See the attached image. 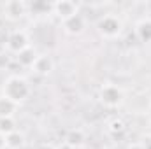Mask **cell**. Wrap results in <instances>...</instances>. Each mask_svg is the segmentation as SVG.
Instances as JSON below:
<instances>
[{
  "mask_svg": "<svg viewBox=\"0 0 151 149\" xmlns=\"http://www.w3.org/2000/svg\"><path fill=\"white\" fill-rule=\"evenodd\" d=\"M2 14L5 16V19L9 21H19L28 14V4L21 2V0H11L5 2L2 5Z\"/></svg>",
  "mask_w": 151,
  "mask_h": 149,
  "instance_id": "cell-5",
  "label": "cell"
},
{
  "mask_svg": "<svg viewBox=\"0 0 151 149\" xmlns=\"http://www.w3.org/2000/svg\"><path fill=\"white\" fill-rule=\"evenodd\" d=\"M25 144H27L25 133L19 130H14V132L5 135V148L7 149H23Z\"/></svg>",
  "mask_w": 151,
  "mask_h": 149,
  "instance_id": "cell-10",
  "label": "cell"
},
{
  "mask_svg": "<svg viewBox=\"0 0 151 149\" xmlns=\"http://www.w3.org/2000/svg\"><path fill=\"white\" fill-rule=\"evenodd\" d=\"M62 28H63V32L67 34V35H81L84 30H86V18L81 14V12H77L74 16H70L69 19H65V21H62Z\"/></svg>",
  "mask_w": 151,
  "mask_h": 149,
  "instance_id": "cell-7",
  "label": "cell"
},
{
  "mask_svg": "<svg viewBox=\"0 0 151 149\" xmlns=\"http://www.w3.org/2000/svg\"><path fill=\"white\" fill-rule=\"evenodd\" d=\"M28 47H30V40H28V35L25 34V30L16 28V30L9 32V35L5 39V51L9 54L18 56L19 53H23Z\"/></svg>",
  "mask_w": 151,
  "mask_h": 149,
  "instance_id": "cell-4",
  "label": "cell"
},
{
  "mask_svg": "<svg viewBox=\"0 0 151 149\" xmlns=\"http://www.w3.org/2000/svg\"><path fill=\"white\" fill-rule=\"evenodd\" d=\"M135 34L141 42H151V18H142L135 25Z\"/></svg>",
  "mask_w": 151,
  "mask_h": 149,
  "instance_id": "cell-11",
  "label": "cell"
},
{
  "mask_svg": "<svg viewBox=\"0 0 151 149\" xmlns=\"http://www.w3.org/2000/svg\"><path fill=\"white\" fill-rule=\"evenodd\" d=\"M125 130V121L119 119V117H114L113 121L109 123V132L111 133H121Z\"/></svg>",
  "mask_w": 151,
  "mask_h": 149,
  "instance_id": "cell-15",
  "label": "cell"
},
{
  "mask_svg": "<svg viewBox=\"0 0 151 149\" xmlns=\"http://www.w3.org/2000/svg\"><path fill=\"white\" fill-rule=\"evenodd\" d=\"M127 149H146V148L142 146V142H134V144H130Z\"/></svg>",
  "mask_w": 151,
  "mask_h": 149,
  "instance_id": "cell-17",
  "label": "cell"
},
{
  "mask_svg": "<svg viewBox=\"0 0 151 149\" xmlns=\"http://www.w3.org/2000/svg\"><path fill=\"white\" fill-rule=\"evenodd\" d=\"M97 32L104 39H118L123 32V21L116 14H104L97 21Z\"/></svg>",
  "mask_w": 151,
  "mask_h": 149,
  "instance_id": "cell-2",
  "label": "cell"
},
{
  "mask_svg": "<svg viewBox=\"0 0 151 149\" xmlns=\"http://www.w3.org/2000/svg\"><path fill=\"white\" fill-rule=\"evenodd\" d=\"M18 107L19 105H16L12 100H9L4 95H0V117H14Z\"/></svg>",
  "mask_w": 151,
  "mask_h": 149,
  "instance_id": "cell-12",
  "label": "cell"
},
{
  "mask_svg": "<svg viewBox=\"0 0 151 149\" xmlns=\"http://www.w3.org/2000/svg\"><path fill=\"white\" fill-rule=\"evenodd\" d=\"M37 149H58L55 144H51V142H44V144H40Z\"/></svg>",
  "mask_w": 151,
  "mask_h": 149,
  "instance_id": "cell-16",
  "label": "cell"
},
{
  "mask_svg": "<svg viewBox=\"0 0 151 149\" xmlns=\"http://www.w3.org/2000/svg\"><path fill=\"white\" fill-rule=\"evenodd\" d=\"M35 51L32 49V47H28V49H25L23 53H19L18 54V62L23 65V67H32V63H34V60H35Z\"/></svg>",
  "mask_w": 151,
  "mask_h": 149,
  "instance_id": "cell-13",
  "label": "cell"
},
{
  "mask_svg": "<svg viewBox=\"0 0 151 149\" xmlns=\"http://www.w3.org/2000/svg\"><path fill=\"white\" fill-rule=\"evenodd\" d=\"M0 149H7L5 148V135L0 133Z\"/></svg>",
  "mask_w": 151,
  "mask_h": 149,
  "instance_id": "cell-18",
  "label": "cell"
},
{
  "mask_svg": "<svg viewBox=\"0 0 151 149\" xmlns=\"http://www.w3.org/2000/svg\"><path fill=\"white\" fill-rule=\"evenodd\" d=\"M51 12L60 19V21H65L69 19L70 16H74L79 12V5L76 2L70 0H60V2H53L51 4Z\"/></svg>",
  "mask_w": 151,
  "mask_h": 149,
  "instance_id": "cell-6",
  "label": "cell"
},
{
  "mask_svg": "<svg viewBox=\"0 0 151 149\" xmlns=\"http://www.w3.org/2000/svg\"><path fill=\"white\" fill-rule=\"evenodd\" d=\"M84 140H86V135H84V132H83L81 128H72V130H69V132L65 133V139H63L65 144H69L70 148H74V149H79L84 144Z\"/></svg>",
  "mask_w": 151,
  "mask_h": 149,
  "instance_id": "cell-9",
  "label": "cell"
},
{
  "mask_svg": "<svg viewBox=\"0 0 151 149\" xmlns=\"http://www.w3.org/2000/svg\"><path fill=\"white\" fill-rule=\"evenodd\" d=\"M0 95H4L5 98L12 100L16 105H21L23 102H27L30 98L32 86H30V82L23 75L12 74L4 81V86H2V93Z\"/></svg>",
  "mask_w": 151,
  "mask_h": 149,
  "instance_id": "cell-1",
  "label": "cell"
},
{
  "mask_svg": "<svg viewBox=\"0 0 151 149\" xmlns=\"http://www.w3.org/2000/svg\"><path fill=\"white\" fill-rule=\"evenodd\" d=\"M99 100H100V104H102L104 107H107V109H118V107L123 104V100H125V93H123V90H121L118 84L107 82V84H104V86L100 88V91H99Z\"/></svg>",
  "mask_w": 151,
  "mask_h": 149,
  "instance_id": "cell-3",
  "label": "cell"
},
{
  "mask_svg": "<svg viewBox=\"0 0 151 149\" xmlns=\"http://www.w3.org/2000/svg\"><path fill=\"white\" fill-rule=\"evenodd\" d=\"M30 69H32V72H34V74L40 75V77H46V75L51 74V72H53V69H55L53 58H51L49 54H37Z\"/></svg>",
  "mask_w": 151,
  "mask_h": 149,
  "instance_id": "cell-8",
  "label": "cell"
},
{
  "mask_svg": "<svg viewBox=\"0 0 151 149\" xmlns=\"http://www.w3.org/2000/svg\"><path fill=\"white\" fill-rule=\"evenodd\" d=\"M150 105H151V104H150Z\"/></svg>",
  "mask_w": 151,
  "mask_h": 149,
  "instance_id": "cell-21",
  "label": "cell"
},
{
  "mask_svg": "<svg viewBox=\"0 0 151 149\" xmlns=\"http://www.w3.org/2000/svg\"><path fill=\"white\" fill-rule=\"evenodd\" d=\"M58 149H74V148H70L69 144H65V142H62V146H60Z\"/></svg>",
  "mask_w": 151,
  "mask_h": 149,
  "instance_id": "cell-19",
  "label": "cell"
},
{
  "mask_svg": "<svg viewBox=\"0 0 151 149\" xmlns=\"http://www.w3.org/2000/svg\"><path fill=\"white\" fill-rule=\"evenodd\" d=\"M106 149H116V148H106Z\"/></svg>",
  "mask_w": 151,
  "mask_h": 149,
  "instance_id": "cell-20",
  "label": "cell"
},
{
  "mask_svg": "<svg viewBox=\"0 0 151 149\" xmlns=\"http://www.w3.org/2000/svg\"><path fill=\"white\" fill-rule=\"evenodd\" d=\"M14 130H18L16 123H14V117H0V133L7 135Z\"/></svg>",
  "mask_w": 151,
  "mask_h": 149,
  "instance_id": "cell-14",
  "label": "cell"
}]
</instances>
